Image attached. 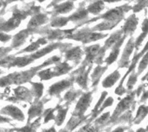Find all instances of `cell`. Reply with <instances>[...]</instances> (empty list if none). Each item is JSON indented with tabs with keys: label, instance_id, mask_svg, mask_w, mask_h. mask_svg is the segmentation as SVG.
Here are the masks:
<instances>
[{
	"label": "cell",
	"instance_id": "1",
	"mask_svg": "<svg viewBox=\"0 0 148 132\" xmlns=\"http://www.w3.org/2000/svg\"><path fill=\"white\" fill-rule=\"evenodd\" d=\"M12 16L11 17L5 21L0 16V31L3 32H10L11 30L16 29L21 23L23 20H24L28 16H33L36 13L41 12V7L35 5L33 2L27 4L26 9L20 10L17 5H15L12 8Z\"/></svg>",
	"mask_w": 148,
	"mask_h": 132
},
{
	"label": "cell",
	"instance_id": "2",
	"mask_svg": "<svg viewBox=\"0 0 148 132\" xmlns=\"http://www.w3.org/2000/svg\"><path fill=\"white\" fill-rule=\"evenodd\" d=\"M134 97H135V93H131L127 97H125L123 99H121V101L119 102V104L117 105L113 115L110 116V118L108 121L106 127L107 126H113V123L114 122V120L118 117H120L121 114L127 112L128 110H134V105L136 104L134 102Z\"/></svg>",
	"mask_w": 148,
	"mask_h": 132
},
{
	"label": "cell",
	"instance_id": "3",
	"mask_svg": "<svg viewBox=\"0 0 148 132\" xmlns=\"http://www.w3.org/2000/svg\"><path fill=\"white\" fill-rule=\"evenodd\" d=\"M74 31L75 29H52L49 28V26H45L35 29L33 34H38L42 37H45L48 41H60L68 38Z\"/></svg>",
	"mask_w": 148,
	"mask_h": 132
},
{
	"label": "cell",
	"instance_id": "4",
	"mask_svg": "<svg viewBox=\"0 0 148 132\" xmlns=\"http://www.w3.org/2000/svg\"><path fill=\"white\" fill-rule=\"evenodd\" d=\"M104 36H106V35H103L101 33H96V32H94L93 30L90 31V30L82 29V30L77 31L75 33L73 32L68 38L82 42V43H88L91 42H95L97 40H100V39L103 38Z\"/></svg>",
	"mask_w": 148,
	"mask_h": 132
},
{
	"label": "cell",
	"instance_id": "5",
	"mask_svg": "<svg viewBox=\"0 0 148 132\" xmlns=\"http://www.w3.org/2000/svg\"><path fill=\"white\" fill-rule=\"evenodd\" d=\"M48 22H49V16L44 13L39 12V13H36L32 16L29 22H28L27 29H29L33 34L35 29L42 27V25L45 24Z\"/></svg>",
	"mask_w": 148,
	"mask_h": 132
},
{
	"label": "cell",
	"instance_id": "6",
	"mask_svg": "<svg viewBox=\"0 0 148 132\" xmlns=\"http://www.w3.org/2000/svg\"><path fill=\"white\" fill-rule=\"evenodd\" d=\"M91 101H92V92L82 94V96L80 98V99L76 105L74 115L83 116L84 112L89 107Z\"/></svg>",
	"mask_w": 148,
	"mask_h": 132
},
{
	"label": "cell",
	"instance_id": "7",
	"mask_svg": "<svg viewBox=\"0 0 148 132\" xmlns=\"http://www.w3.org/2000/svg\"><path fill=\"white\" fill-rule=\"evenodd\" d=\"M126 10H127L126 6H122V7H120V8L113 9V10L106 12L104 15H102L101 16V18H103L106 21L110 22H118L121 18H122V16L124 15Z\"/></svg>",
	"mask_w": 148,
	"mask_h": 132
},
{
	"label": "cell",
	"instance_id": "8",
	"mask_svg": "<svg viewBox=\"0 0 148 132\" xmlns=\"http://www.w3.org/2000/svg\"><path fill=\"white\" fill-rule=\"evenodd\" d=\"M49 7H53V10L50 11L49 14H52L53 16H56L59 14H66V13L70 12L74 9L75 5H74V3L70 0V1H67L62 3H56Z\"/></svg>",
	"mask_w": 148,
	"mask_h": 132
},
{
	"label": "cell",
	"instance_id": "9",
	"mask_svg": "<svg viewBox=\"0 0 148 132\" xmlns=\"http://www.w3.org/2000/svg\"><path fill=\"white\" fill-rule=\"evenodd\" d=\"M86 66L83 65L82 67H80L78 70L75 71V73L73 74H75V81L76 83L82 87L83 89H87L88 88V73L91 69V66L88 67V70H85Z\"/></svg>",
	"mask_w": 148,
	"mask_h": 132
},
{
	"label": "cell",
	"instance_id": "10",
	"mask_svg": "<svg viewBox=\"0 0 148 132\" xmlns=\"http://www.w3.org/2000/svg\"><path fill=\"white\" fill-rule=\"evenodd\" d=\"M32 32L29 30V29H23L21 31H19L17 34H16L13 37V40H12V43H11V48H14V49H16L18 48H20L22 45H23L26 41H27V38L29 35H31Z\"/></svg>",
	"mask_w": 148,
	"mask_h": 132
},
{
	"label": "cell",
	"instance_id": "11",
	"mask_svg": "<svg viewBox=\"0 0 148 132\" xmlns=\"http://www.w3.org/2000/svg\"><path fill=\"white\" fill-rule=\"evenodd\" d=\"M73 84V79L71 80H62V81H59L54 85H52L49 90V95L51 96H54V95H58L60 94L63 90H65L66 88L71 86Z\"/></svg>",
	"mask_w": 148,
	"mask_h": 132
},
{
	"label": "cell",
	"instance_id": "12",
	"mask_svg": "<svg viewBox=\"0 0 148 132\" xmlns=\"http://www.w3.org/2000/svg\"><path fill=\"white\" fill-rule=\"evenodd\" d=\"M100 45H92L85 48L86 59L83 62V65L87 66V64H90L95 61L97 55L100 54Z\"/></svg>",
	"mask_w": 148,
	"mask_h": 132
},
{
	"label": "cell",
	"instance_id": "13",
	"mask_svg": "<svg viewBox=\"0 0 148 132\" xmlns=\"http://www.w3.org/2000/svg\"><path fill=\"white\" fill-rule=\"evenodd\" d=\"M65 59L67 61H73L76 64L80 61L82 56V50L80 47H74L68 48L65 52Z\"/></svg>",
	"mask_w": 148,
	"mask_h": 132
},
{
	"label": "cell",
	"instance_id": "14",
	"mask_svg": "<svg viewBox=\"0 0 148 132\" xmlns=\"http://www.w3.org/2000/svg\"><path fill=\"white\" fill-rule=\"evenodd\" d=\"M48 40L45 38V37H40L39 39H37L35 42H32L29 46L26 47L25 48L22 49L21 51H18L16 53V54H23V53H26V52H29V53H32V52H35L36 50L39 49V48L42 46V45H45L48 43Z\"/></svg>",
	"mask_w": 148,
	"mask_h": 132
},
{
	"label": "cell",
	"instance_id": "15",
	"mask_svg": "<svg viewBox=\"0 0 148 132\" xmlns=\"http://www.w3.org/2000/svg\"><path fill=\"white\" fill-rule=\"evenodd\" d=\"M88 10L84 9L83 7H80L74 14H72L70 16H69V22H81V21H83L84 19H86L88 17Z\"/></svg>",
	"mask_w": 148,
	"mask_h": 132
},
{
	"label": "cell",
	"instance_id": "16",
	"mask_svg": "<svg viewBox=\"0 0 148 132\" xmlns=\"http://www.w3.org/2000/svg\"><path fill=\"white\" fill-rule=\"evenodd\" d=\"M121 77V73H119L118 70H115L114 72H113L111 74H109L103 81H102V86L105 88H109L112 87L120 79Z\"/></svg>",
	"mask_w": 148,
	"mask_h": 132
},
{
	"label": "cell",
	"instance_id": "17",
	"mask_svg": "<svg viewBox=\"0 0 148 132\" xmlns=\"http://www.w3.org/2000/svg\"><path fill=\"white\" fill-rule=\"evenodd\" d=\"M133 111L134 110H128L127 112L121 114L120 117H118L114 120V122L113 123V125H117L125 124V123H128L129 125H132L133 124Z\"/></svg>",
	"mask_w": 148,
	"mask_h": 132
},
{
	"label": "cell",
	"instance_id": "18",
	"mask_svg": "<svg viewBox=\"0 0 148 132\" xmlns=\"http://www.w3.org/2000/svg\"><path fill=\"white\" fill-rule=\"evenodd\" d=\"M148 115V106L146 105H140L136 112L135 118L133 119V124L134 125H140Z\"/></svg>",
	"mask_w": 148,
	"mask_h": 132
},
{
	"label": "cell",
	"instance_id": "19",
	"mask_svg": "<svg viewBox=\"0 0 148 132\" xmlns=\"http://www.w3.org/2000/svg\"><path fill=\"white\" fill-rule=\"evenodd\" d=\"M15 95L17 99H21V100H26V101H30L32 95L31 93L26 89L25 87L23 86H18L16 89H15Z\"/></svg>",
	"mask_w": 148,
	"mask_h": 132
},
{
	"label": "cell",
	"instance_id": "20",
	"mask_svg": "<svg viewBox=\"0 0 148 132\" xmlns=\"http://www.w3.org/2000/svg\"><path fill=\"white\" fill-rule=\"evenodd\" d=\"M123 40H119L115 44H114V50L111 52V54H109V56L106 59V63L108 66L111 65L113 62H114L116 61V59L118 58V55L120 54V47L122 43Z\"/></svg>",
	"mask_w": 148,
	"mask_h": 132
},
{
	"label": "cell",
	"instance_id": "21",
	"mask_svg": "<svg viewBox=\"0 0 148 132\" xmlns=\"http://www.w3.org/2000/svg\"><path fill=\"white\" fill-rule=\"evenodd\" d=\"M52 69H53L56 76H60V75H62V74L69 73L72 69V67L69 66L66 61H64L62 63H57L56 65V67H53Z\"/></svg>",
	"mask_w": 148,
	"mask_h": 132
},
{
	"label": "cell",
	"instance_id": "22",
	"mask_svg": "<svg viewBox=\"0 0 148 132\" xmlns=\"http://www.w3.org/2000/svg\"><path fill=\"white\" fill-rule=\"evenodd\" d=\"M69 22V17H64V16H52L50 20V24L49 26L52 28H61Z\"/></svg>",
	"mask_w": 148,
	"mask_h": 132
},
{
	"label": "cell",
	"instance_id": "23",
	"mask_svg": "<svg viewBox=\"0 0 148 132\" xmlns=\"http://www.w3.org/2000/svg\"><path fill=\"white\" fill-rule=\"evenodd\" d=\"M137 23H138V19L134 16H131L126 22V23L123 27V31L127 32V33L133 32L136 29Z\"/></svg>",
	"mask_w": 148,
	"mask_h": 132
},
{
	"label": "cell",
	"instance_id": "24",
	"mask_svg": "<svg viewBox=\"0 0 148 132\" xmlns=\"http://www.w3.org/2000/svg\"><path fill=\"white\" fill-rule=\"evenodd\" d=\"M106 69H107V67H101V66H98V67L95 69L94 73H92L93 86H95L99 83L100 79H101V77L102 76V74L105 73Z\"/></svg>",
	"mask_w": 148,
	"mask_h": 132
},
{
	"label": "cell",
	"instance_id": "25",
	"mask_svg": "<svg viewBox=\"0 0 148 132\" xmlns=\"http://www.w3.org/2000/svg\"><path fill=\"white\" fill-rule=\"evenodd\" d=\"M104 9V3L101 0L96 1L93 3H91L88 7V11L89 13H92L94 15H97L99 14L102 10Z\"/></svg>",
	"mask_w": 148,
	"mask_h": 132
},
{
	"label": "cell",
	"instance_id": "26",
	"mask_svg": "<svg viewBox=\"0 0 148 132\" xmlns=\"http://www.w3.org/2000/svg\"><path fill=\"white\" fill-rule=\"evenodd\" d=\"M2 112H6V114H7V113H8V114H10V115H12V116H13L14 118H19V119H23V114H22V112H21L20 110H18L17 108L13 107V106H11V105L3 108Z\"/></svg>",
	"mask_w": 148,
	"mask_h": 132
},
{
	"label": "cell",
	"instance_id": "27",
	"mask_svg": "<svg viewBox=\"0 0 148 132\" xmlns=\"http://www.w3.org/2000/svg\"><path fill=\"white\" fill-rule=\"evenodd\" d=\"M148 34V19H145L143 24H142V34L139 36V38L136 40V42L134 43L137 47H139L141 42H143V40L145 39V37Z\"/></svg>",
	"mask_w": 148,
	"mask_h": 132
},
{
	"label": "cell",
	"instance_id": "28",
	"mask_svg": "<svg viewBox=\"0 0 148 132\" xmlns=\"http://www.w3.org/2000/svg\"><path fill=\"white\" fill-rule=\"evenodd\" d=\"M107 95H108V93H107V92H103V93H102V94L101 95V98H100L99 101L97 102V104L95 105V106L94 110L92 111V114H91V115H92V118H91L90 121H92L93 119H95V118L97 117V112L99 111L100 107L101 106V105H102L103 101L105 100V99H106Z\"/></svg>",
	"mask_w": 148,
	"mask_h": 132
},
{
	"label": "cell",
	"instance_id": "29",
	"mask_svg": "<svg viewBox=\"0 0 148 132\" xmlns=\"http://www.w3.org/2000/svg\"><path fill=\"white\" fill-rule=\"evenodd\" d=\"M110 116H111L110 112H106V113L102 114L101 117H99L98 118L95 119V125H98L100 127H106V125H107L108 121L109 120Z\"/></svg>",
	"mask_w": 148,
	"mask_h": 132
},
{
	"label": "cell",
	"instance_id": "30",
	"mask_svg": "<svg viewBox=\"0 0 148 132\" xmlns=\"http://www.w3.org/2000/svg\"><path fill=\"white\" fill-rule=\"evenodd\" d=\"M38 76L41 78V80H50L51 78L55 77L56 74H55L52 68H48V69H45V70L39 71L38 72Z\"/></svg>",
	"mask_w": 148,
	"mask_h": 132
},
{
	"label": "cell",
	"instance_id": "31",
	"mask_svg": "<svg viewBox=\"0 0 148 132\" xmlns=\"http://www.w3.org/2000/svg\"><path fill=\"white\" fill-rule=\"evenodd\" d=\"M121 35V31L116 32L115 34L112 35L111 37H109V38L107 40V42H105V48H110L111 46L114 45V44L120 40Z\"/></svg>",
	"mask_w": 148,
	"mask_h": 132
},
{
	"label": "cell",
	"instance_id": "32",
	"mask_svg": "<svg viewBox=\"0 0 148 132\" xmlns=\"http://www.w3.org/2000/svg\"><path fill=\"white\" fill-rule=\"evenodd\" d=\"M32 85V88H33V94L36 97V98H40L42 94V91H43V85L41 83H31Z\"/></svg>",
	"mask_w": 148,
	"mask_h": 132
},
{
	"label": "cell",
	"instance_id": "33",
	"mask_svg": "<svg viewBox=\"0 0 148 132\" xmlns=\"http://www.w3.org/2000/svg\"><path fill=\"white\" fill-rule=\"evenodd\" d=\"M148 66V50L147 53L145 54V55L143 56L141 61L140 62L139 67H138V74H140Z\"/></svg>",
	"mask_w": 148,
	"mask_h": 132
},
{
	"label": "cell",
	"instance_id": "34",
	"mask_svg": "<svg viewBox=\"0 0 148 132\" xmlns=\"http://www.w3.org/2000/svg\"><path fill=\"white\" fill-rule=\"evenodd\" d=\"M101 127L100 126H94L91 125H87L85 126H83L82 128H81L77 132H101Z\"/></svg>",
	"mask_w": 148,
	"mask_h": 132
},
{
	"label": "cell",
	"instance_id": "35",
	"mask_svg": "<svg viewBox=\"0 0 148 132\" xmlns=\"http://www.w3.org/2000/svg\"><path fill=\"white\" fill-rule=\"evenodd\" d=\"M137 77H138V73H133L130 74V76L128 78V81L127 83V88L128 91H130L134 88L135 83L137 82Z\"/></svg>",
	"mask_w": 148,
	"mask_h": 132
},
{
	"label": "cell",
	"instance_id": "36",
	"mask_svg": "<svg viewBox=\"0 0 148 132\" xmlns=\"http://www.w3.org/2000/svg\"><path fill=\"white\" fill-rule=\"evenodd\" d=\"M113 103H114V99H113L112 97L106 98V99H105V100L103 101V103H102L101 106L100 107L99 111L97 112V116H98L99 114H101V112H102L106 108H108V107L111 106V105H113Z\"/></svg>",
	"mask_w": 148,
	"mask_h": 132
},
{
	"label": "cell",
	"instance_id": "37",
	"mask_svg": "<svg viewBox=\"0 0 148 132\" xmlns=\"http://www.w3.org/2000/svg\"><path fill=\"white\" fill-rule=\"evenodd\" d=\"M80 94H81V92H79V91L76 92V91H74V90H70L69 92H68V93H66L64 99H65L66 100H68L69 102H72V101H74Z\"/></svg>",
	"mask_w": 148,
	"mask_h": 132
},
{
	"label": "cell",
	"instance_id": "38",
	"mask_svg": "<svg viewBox=\"0 0 148 132\" xmlns=\"http://www.w3.org/2000/svg\"><path fill=\"white\" fill-rule=\"evenodd\" d=\"M14 57H15V55H7L5 57L0 58V67H8Z\"/></svg>",
	"mask_w": 148,
	"mask_h": 132
},
{
	"label": "cell",
	"instance_id": "39",
	"mask_svg": "<svg viewBox=\"0 0 148 132\" xmlns=\"http://www.w3.org/2000/svg\"><path fill=\"white\" fill-rule=\"evenodd\" d=\"M12 50L11 47H7V48H3V47H0V58L5 57L7 56V54Z\"/></svg>",
	"mask_w": 148,
	"mask_h": 132
},
{
	"label": "cell",
	"instance_id": "40",
	"mask_svg": "<svg viewBox=\"0 0 148 132\" xmlns=\"http://www.w3.org/2000/svg\"><path fill=\"white\" fill-rule=\"evenodd\" d=\"M10 39H11V35H7L6 33H4L3 31H0V42H6L10 41Z\"/></svg>",
	"mask_w": 148,
	"mask_h": 132
},
{
	"label": "cell",
	"instance_id": "41",
	"mask_svg": "<svg viewBox=\"0 0 148 132\" xmlns=\"http://www.w3.org/2000/svg\"><path fill=\"white\" fill-rule=\"evenodd\" d=\"M130 127H127V126H121V127H117L116 129H114V131L110 132H126L127 130H129Z\"/></svg>",
	"mask_w": 148,
	"mask_h": 132
},
{
	"label": "cell",
	"instance_id": "42",
	"mask_svg": "<svg viewBox=\"0 0 148 132\" xmlns=\"http://www.w3.org/2000/svg\"><path fill=\"white\" fill-rule=\"evenodd\" d=\"M148 99V92H145L143 94H142V97H141V99H140V102H145Z\"/></svg>",
	"mask_w": 148,
	"mask_h": 132
},
{
	"label": "cell",
	"instance_id": "43",
	"mask_svg": "<svg viewBox=\"0 0 148 132\" xmlns=\"http://www.w3.org/2000/svg\"><path fill=\"white\" fill-rule=\"evenodd\" d=\"M16 1H23V0H5V1H4V3H3V8H4L8 3H10L16 2Z\"/></svg>",
	"mask_w": 148,
	"mask_h": 132
},
{
	"label": "cell",
	"instance_id": "44",
	"mask_svg": "<svg viewBox=\"0 0 148 132\" xmlns=\"http://www.w3.org/2000/svg\"><path fill=\"white\" fill-rule=\"evenodd\" d=\"M62 1H63V0H52L51 3L48 5V8H49V6L53 5V4H56V3H60V2H62Z\"/></svg>",
	"mask_w": 148,
	"mask_h": 132
},
{
	"label": "cell",
	"instance_id": "45",
	"mask_svg": "<svg viewBox=\"0 0 148 132\" xmlns=\"http://www.w3.org/2000/svg\"><path fill=\"white\" fill-rule=\"evenodd\" d=\"M135 132H147L146 131V129H144V128H140V129H138L137 131Z\"/></svg>",
	"mask_w": 148,
	"mask_h": 132
},
{
	"label": "cell",
	"instance_id": "46",
	"mask_svg": "<svg viewBox=\"0 0 148 132\" xmlns=\"http://www.w3.org/2000/svg\"><path fill=\"white\" fill-rule=\"evenodd\" d=\"M105 2L108 3H114V2H118V1H121V0H104Z\"/></svg>",
	"mask_w": 148,
	"mask_h": 132
},
{
	"label": "cell",
	"instance_id": "47",
	"mask_svg": "<svg viewBox=\"0 0 148 132\" xmlns=\"http://www.w3.org/2000/svg\"><path fill=\"white\" fill-rule=\"evenodd\" d=\"M142 80H147V81H148V72H147V73L142 78Z\"/></svg>",
	"mask_w": 148,
	"mask_h": 132
},
{
	"label": "cell",
	"instance_id": "48",
	"mask_svg": "<svg viewBox=\"0 0 148 132\" xmlns=\"http://www.w3.org/2000/svg\"><path fill=\"white\" fill-rule=\"evenodd\" d=\"M3 3H4V1L3 0H0V8L3 6Z\"/></svg>",
	"mask_w": 148,
	"mask_h": 132
},
{
	"label": "cell",
	"instance_id": "49",
	"mask_svg": "<svg viewBox=\"0 0 148 132\" xmlns=\"http://www.w3.org/2000/svg\"><path fill=\"white\" fill-rule=\"evenodd\" d=\"M44 132H54V130H50V131H46Z\"/></svg>",
	"mask_w": 148,
	"mask_h": 132
},
{
	"label": "cell",
	"instance_id": "50",
	"mask_svg": "<svg viewBox=\"0 0 148 132\" xmlns=\"http://www.w3.org/2000/svg\"><path fill=\"white\" fill-rule=\"evenodd\" d=\"M36 1H38V2H40V3H42V2H44L45 0H36Z\"/></svg>",
	"mask_w": 148,
	"mask_h": 132
},
{
	"label": "cell",
	"instance_id": "51",
	"mask_svg": "<svg viewBox=\"0 0 148 132\" xmlns=\"http://www.w3.org/2000/svg\"><path fill=\"white\" fill-rule=\"evenodd\" d=\"M146 131H147L148 132V125H147V128H146Z\"/></svg>",
	"mask_w": 148,
	"mask_h": 132
},
{
	"label": "cell",
	"instance_id": "52",
	"mask_svg": "<svg viewBox=\"0 0 148 132\" xmlns=\"http://www.w3.org/2000/svg\"><path fill=\"white\" fill-rule=\"evenodd\" d=\"M128 132H134V131H132V130H130Z\"/></svg>",
	"mask_w": 148,
	"mask_h": 132
},
{
	"label": "cell",
	"instance_id": "53",
	"mask_svg": "<svg viewBox=\"0 0 148 132\" xmlns=\"http://www.w3.org/2000/svg\"><path fill=\"white\" fill-rule=\"evenodd\" d=\"M3 73V72H2V71H1V70H0V74H1V73Z\"/></svg>",
	"mask_w": 148,
	"mask_h": 132
}]
</instances>
